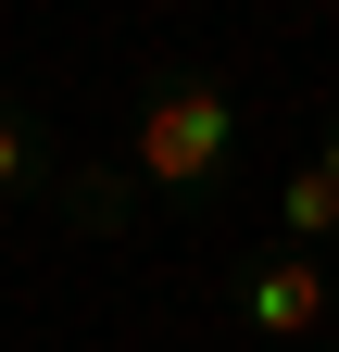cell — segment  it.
Here are the masks:
<instances>
[{
    "label": "cell",
    "instance_id": "cell-4",
    "mask_svg": "<svg viewBox=\"0 0 339 352\" xmlns=\"http://www.w3.org/2000/svg\"><path fill=\"white\" fill-rule=\"evenodd\" d=\"M0 189H25V201H38V189H63V164H51V139H38L25 113H0Z\"/></svg>",
    "mask_w": 339,
    "mask_h": 352
},
{
    "label": "cell",
    "instance_id": "cell-1",
    "mask_svg": "<svg viewBox=\"0 0 339 352\" xmlns=\"http://www.w3.org/2000/svg\"><path fill=\"white\" fill-rule=\"evenodd\" d=\"M226 164H239V88L214 63L139 76V101H126V189L201 201V189H226Z\"/></svg>",
    "mask_w": 339,
    "mask_h": 352
},
{
    "label": "cell",
    "instance_id": "cell-3",
    "mask_svg": "<svg viewBox=\"0 0 339 352\" xmlns=\"http://www.w3.org/2000/svg\"><path fill=\"white\" fill-rule=\"evenodd\" d=\"M264 214H277V252H314V264H327V239H339V189H327L314 164H302V176H277V201H264Z\"/></svg>",
    "mask_w": 339,
    "mask_h": 352
},
{
    "label": "cell",
    "instance_id": "cell-6",
    "mask_svg": "<svg viewBox=\"0 0 339 352\" xmlns=\"http://www.w3.org/2000/svg\"><path fill=\"white\" fill-rule=\"evenodd\" d=\"M0 113H13V63H0Z\"/></svg>",
    "mask_w": 339,
    "mask_h": 352
},
{
    "label": "cell",
    "instance_id": "cell-5",
    "mask_svg": "<svg viewBox=\"0 0 339 352\" xmlns=\"http://www.w3.org/2000/svg\"><path fill=\"white\" fill-rule=\"evenodd\" d=\"M314 176H327V189H339V126H327V151H314Z\"/></svg>",
    "mask_w": 339,
    "mask_h": 352
},
{
    "label": "cell",
    "instance_id": "cell-2",
    "mask_svg": "<svg viewBox=\"0 0 339 352\" xmlns=\"http://www.w3.org/2000/svg\"><path fill=\"white\" fill-rule=\"evenodd\" d=\"M226 302H239L251 340H289V352H327V327H339V277H327L314 252H277V239L226 277Z\"/></svg>",
    "mask_w": 339,
    "mask_h": 352
}]
</instances>
